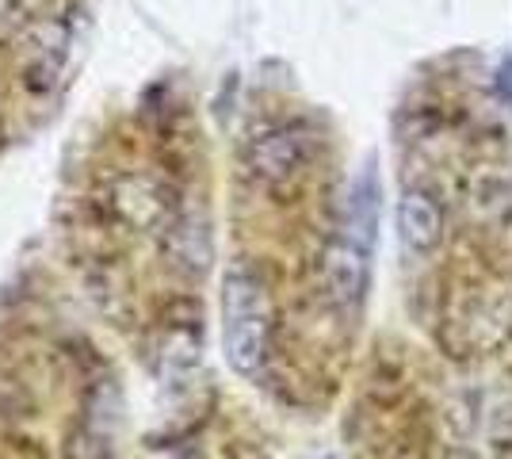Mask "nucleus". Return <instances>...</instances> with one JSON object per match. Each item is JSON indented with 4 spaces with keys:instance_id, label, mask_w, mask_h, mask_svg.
<instances>
[{
    "instance_id": "1",
    "label": "nucleus",
    "mask_w": 512,
    "mask_h": 459,
    "mask_svg": "<svg viewBox=\"0 0 512 459\" xmlns=\"http://www.w3.org/2000/svg\"><path fill=\"white\" fill-rule=\"evenodd\" d=\"M440 352L394 349L367 391V459H470L463 406Z\"/></svg>"
},
{
    "instance_id": "4",
    "label": "nucleus",
    "mask_w": 512,
    "mask_h": 459,
    "mask_svg": "<svg viewBox=\"0 0 512 459\" xmlns=\"http://www.w3.org/2000/svg\"><path fill=\"white\" fill-rule=\"evenodd\" d=\"M501 360L505 368H501V383L490 410V452L493 459H512V349Z\"/></svg>"
},
{
    "instance_id": "2",
    "label": "nucleus",
    "mask_w": 512,
    "mask_h": 459,
    "mask_svg": "<svg viewBox=\"0 0 512 459\" xmlns=\"http://www.w3.org/2000/svg\"><path fill=\"white\" fill-rule=\"evenodd\" d=\"M268 337H272L268 291L260 287L256 272L245 261L230 264L222 280V345L234 372L256 375L264 368Z\"/></svg>"
},
{
    "instance_id": "3",
    "label": "nucleus",
    "mask_w": 512,
    "mask_h": 459,
    "mask_svg": "<svg viewBox=\"0 0 512 459\" xmlns=\"http://www.w3.org/2000/svg\"><path fill=\"white\" fill-rule=\"evenodd\" d=\"M314 138L302 127H276L249 146V173L264 184H287L310 165Z\"/></svg>"
}]
</instances>
